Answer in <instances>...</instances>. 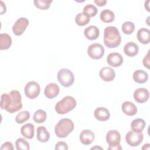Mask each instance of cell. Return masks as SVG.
Here are the masks:
<instances>
[{"label":"cell","instance_id":"obj_10","mask_svg":"<svg viewBox=\"0 0 150 150\" xmlns=\"http://www.w3.org/2000/svg\"><path fill=\"white\" fill-rule=\"evenodd\" d=\"M106 141L109 146L120 145L121 135L120 132L115 129L110 130L106 134Z\"/></svg>","mask_w":150,"mask_h":150},{"label":"cell","instance_id":"obj_33","mask_svg":"<svg viewBox=\"0 0 150 150\" xmlns=\"http://www.w3.org/2000/svg\"><path fill=\"white\" fill-rule=\"evenodd\" d=\"M83 12L88 15L90 18L96 15L97 13V8L93 4H88L83 8Z\"/></svg>","mask_w":150,"mask_h":150},{"label":"cell","instance_id":"obj_6","mask_svg":"<svg viewBox=\"0 0 150 150\" xmlns=\"http://www.w3.org/2000/svg\"><path fill=\"white\" fill-rule=\"evenodd\" d=\"M144 135L142 132L129 131L125 135V141L131 146H138L143 141Z\"/></svg>","mask_w":150,"mask_h":150},{"label":"cell","instance_id":"obj_15","mask_svg":"<svg viewBox=\"0 0 150 150\" xmlns=\"http://www.w3.org/2000/svg\"><path fill=\"white\" fill-rule=\"evenodd\" d=\"M94 138V134L92 131L89 129L83 130L80 134V141L85 145L91 144L93 142Z\"/></svg>","mask_w":150,"mask_h":150},{"label":"cell","instance_id":"obj_11","mask_svg":"<svg viewBox=\"0 0 150 150\" xmlns=\"http://www.w3.org/2000/svg\"><path fill=\"white\" fill-rule=\"evenodd\" d=\"M123 57L122 55L117 52L110 53L107 57V63L114 67L120 66L123 63Z\"/></svg>","mask_w":150,"mask_h":150},{"label":"cell","instance_id":"obj_8","mask_svg":"<svg viewBox=\"0 0 150 150\" xmlns=\"http://www.w3.org/2000/svg\"><path fill=\"white\" fill-rule=\"evenodd\" d=\"M87 53L93 59H100L104 54V48L100 43H93L88 46Z\"/></svg>","mask_w":150,"mask_h":150},{"label":"cell","instance_id":"obj_7","mask_svg":"<svg viewBox=\"0 0 150 150\" xmlns=\"http://www.w3.org/2000/svg\"><path fill=\"white\" fill-rule=\"evenodd\" d=\"M24 91L26 96L30 99L36 98L40 94V87L39 84L34 81L28 82L24 88Z\"/></svg>","mask_w":150,"mask_h":150},{"label":"cell","instance_id":"obj_23","mask_svg":"<svg viewBox=\"0 0 150 150\" xmlns=\"http://www.w3.org/2000/svg\"><path fill=\"white\" fill-rule=\"evenodd\" d=\"M50 138V134L44 126L38 127L37 128V139L39 142H46Z\"/></svg>","mask_w":150,"mask_h":150},{"label":"cell","instance_id":"obj_26","mask_svg":"<svg viewBox=\"0 0 150 150\" xmlns=\"http://www.w3.org/2000/svg\"><path fill=\"white\" fill-rule=\"evenodd\" d=\"M145 121L142 118H136L134 120L131 124V128L132 130L142 132L145 127Z\"/></svg>","mask_w":150,"mask_h":150},{"label":"cell","instance_id":"obj_32","mask_svg":"<svg viewBox=\"0 0 150 150\" xmlns=\"http://www.w3.org/2000/svg\"><path fill=\"white\" fill-rule=\"evenodd\" d=\"M33 2L38 8L41 10H46L50 7L52 0H35Z\"/></svg>","mask_w":150,"mask_h":150},{"label":"cell","instance_id":"obj_36","mask_svg":"<svg viewBox=\"0 0 150 150\" xmlns=\"http://www.w3.org/2000/svg\"><path fill=\"white\" fill-rule=\"evenodd\" d=\"M1 150H5V149L12 150L13 149V146L11 142H6L2 145L1 147Z\"/></svg>","mask_w":150,"mask_h":150},{"label":"cell","instance_id":"obj_16","mask_svg":"<svg viewBox=\"0 0 150 150\" xmlns=\"http://www.w3.org/2000/svg\"><path fill=\"white\" fill-rule=\"evenodd\" d=\"M96 119L100 121H105L110 118V114L109 111L105 107L97 108L94 112Z\"/></svg>","mask_w":150,"mask_h":150},{"label":"cell","instance_id":"obj_12","mask_svg":"<svg viewBox=\"0 0 150 150\" xmlns=\"http://www.w3.org/2000/svg\"><path fill=\"white\" fill-rule=\"evenodd\" d=\"M134 98L138 103H144L148 101L149 93L147 89L145 88H139L136 89L134 92Z\"/></svg>","mask_w":150,"mask_h":150},{"label":"cell","instance_id":"obj_41","mask_svg":"<svg viewBox=\"0 0 150 150\" xmlns=\"http://www.w3.org/2000/svg\"><path fill=\"white\" fill-rule=\"evenodd\" d=\"M149 144H144V146H143V147L142 148V149H149Z\"/></svg>","mask_w":150,"mask_h":150},{"label":"cell","instance_id":"obj_3","mask_svg":"<svg viewBox=\"0 0 150 150\" xmlns=\"http://www.w3.org/2000/svg\"><path fill=\"white\" fill-rule=\"evenodd\" d=\"M76 100L71 96H67L59 101L55 105V111L59 114H65L73 110L76 106Z\"/></svg>","mask_w":150,"mask_h":150},{"label":"cell","instance_id":"obj_2","mask_svg":"<svg viewBox=\"0 0 150 150\" xmlns=\"http://www.w3.org/2000/svg\"><path fill=\"white\" fill-rule=\"evenodd\" d=\"M74 129V123L69 118H62L54 127V132L59 138H65Z\"/></svg>","mask_w":150,"mask_h":150},{"label":"cell","instance_id":"obj_39","mask_svg":"<svg viewBox=\"0 0 150 150\" xmlns=\"http://www.w3.org/2000/svg\"><path fill=\"white\" fill-rule=\"evenodd\" d=\"M122 149V148L120 145H114V146H109L108 148V149L109 150H121Z\"/></svg>","mask_w":150,"mask_h":150},{"label":"cell","instance_id":"obj_22","mask_svg":"<svg viewBox=\"0 0 150 150\" xmlns=\"http://www.w3.org/2000/svg\"><path fill=\"white\" fill-rule=\"evenodd\" d=\"M132 77L136 83L143 84L148 81V74L142 70H137L134 72Z\"/></svg>","mask_w":150,"mask_h":150},{"label":"cell","instance_id":"obj_29","mask_svg":"<svg viewBox=\"0 0 150 150\" xmlns=\"http://www.w3.org/2000/svg\"><path fill=\"white\" fill-rule=\"evenodd\" d=\"M30 113L28 111H22L19 112L15 117V121L18 124H22L30 118Z\"/></svg>","mask_w":150,"mask_h":150},{"label":"cell","instance_id":"obj_18","mask_svg":"<svg viewBox=\"0 0 150 150\" xmlns=\"http://www.w3.org/2000/svg\"><path fill=\"white\" fill-rule=\"evenodd\" d=\"M84 35L87 39L93 40L97 39V38L99 36L100 31L97 26L91 25L87 27L84 29Z\"/></svg>","mask_w":150,"mask_h":150},{"label":"cell","instance_id":"obj_21","mask_svg":"<svg viewBox=\"0 0 150 150\" xmlns=\"http://www.w3.org/2000/svg\"><path fill=\"white\" fill-rule=\"evenodd\" d=\"M21 134L27 139H32L35 135V127L31 123L23 125L21 128Z\"/></svg>","mask_w":150,"mask_h":150},{"label":"cell","instance_id":"obj_40","mask_svg":"<svg viewBox=\"0 0 150 150\" xmlns=\"http://www.w3.org/2000/svg\"><path fill=\"white\" fill-rule=\"evenodd\" d=\"M0 2H1V14L2 15L4 12H6V6L2 1H1Z\"/></svg>","mask_w":150,"mask_h":150},{"label":"cell","instance_id":"obj_28","mask_svg":"<svg viewBox=\"0 0 150 150\" xmlns=\"http://www.w3.org/2000/svg\"><path fill=\"white\" fill-rule=\"evenodd\" d=\"M46 112L42 109H39L35 112L33 116V120L36 123L40 124L46 121Z\"/></svg>","mask_w":150,"mask_h":150},{"label":"cell","instance_id":"obj_37","mask_svg":"<svg viewBox=\"0 0 150 150\" xmlns=\"http://www.w3.org/2000/svg\"><path fill=\"white\" fill-rule=\"evenodd\" d=\"M142 63L145 67H146L148 69H149V52L147 53V54L144 57Z\"/></svg>","mask_w":150,"mask_h":150},{"label":"cell","instance_id":"obj_1","mask_svg":"<svg viewBox=\"0 0 150 150\" xmlns=\"http://www.w3.org/2000/svg\"><path fill=\"white\" fill-rule=\"evenodd\" d=\"M121 41L118 29L113 26L106 27L104 30V43L108 48L118 47Z\"/></svg>","mask_w":150,"mask_h":150},{"label":"cell","instance_id":"obj_31","mask_svg":"<svg viewBox=\"0 0 150 150\" xmlns=\"http://www.w3.org/2000/svg\"><path fill=\"white\" fill-rule=\"evenodd\" d=\"M16 148L18 150H29L30 146L29 142L22 138H19L15 142Z\"/></svg>","mask_w":150,"mask_h":150},{"label":"cell","instance_id":"obj_42","mask_svg":"<svg viewBox=\"0 0 150 150\" xmlns=\"http://www.w3.org/2000/svg\"><path fill=\"white\" fill-rule=\"evenodd\" d=\"M98 149L100 148V149H102V148H101V147H98V146H95V147H93V148H91V149H98Z\"/></svg>","mask_w":150,"mask_h":150},{"label":"cell","instance_id":"obj_14","mask_svg":"<svg viewBox=\"0 0 150 150\" xmlns=\"http://www.w3.org/2000/svg\"><path fill=\"white\" fill-rule=\"evenodd\" d=\"M59 87L54 83H50L48 84L45 88L44 94L45 96L49 99H52L59 94Z\"/></svg>","mask_w":150,"mask_h":150},{"label":"cell","instance_id":"obj_13","mask_svg":"<svg viewBox=\"0 0 150 150\" xmlns=\"http://www.w3.org/2000/svg\"><path fill=\"white\" fill-rule=\"evenodd\" d=\"M99 75L101 79L105 81H111L115 77V72L114 69L109 67H104L100 70Z\"/></svg>","mask_w":150,"mask_h":150},{"label":"cell","instance_id":"obj_5","mask_svg":"<svg viewBox=\"0 0 150 150\" xmlns=\"http://www.w3.org/2000/svg\"><path fill=\"white\" fill-rule=\"evenodd\" d=\"M59 82L64 87L71 86L74 81V76L73 72L68 69H60L57 75Z\"/></svg>","mask_w":150,"mask_h":150},{"label":"cell","instance_id":"obj_35","mask_svg":"<svg viewBox=\"0 0 150 150\" xmlns=\"http://www.w3.org/2000/svg\"><path fill=\"white\" fill-rule=\"evenodd\" d=\"M55 149L56 150H67L68 149V145L64 141H59L55 145Z\"/></svg>","mask_w":150,"mask_h":150},{"label":"cell","instance_id":"obj_4","mask_svg":"<svg viewBox=\"0 0 150 150\" xmlns=\"http://www.w3.org/2000/svg\"><path fill=\"white\" fill-rule=\"evenodd\" d=\"M10 102L6 111L9 113H13L20 110L22 107V97L19 91L12 90L10 93Z\"/></svg>","mask_w":150,"mask_h":150},{"label":"cell","instance_id":"obj_38","mask_svg":"<svg viewBox=\"0 0 150 150\" xmlns=\"http://www.w3.org/2000/svg\"><path fill=\"white\" fill-rule=\"evenodd\" d=\"M94 3L98 6H103L105 5V4L107 3V1L106 0H95Z\"/></svg>","mask_w":150,"mask_h":150},{"label":"cell","instance_id":"obj_25","mask_svg":"<svg viewBox=\"0 0 150 150\" xmlns=\"http://www.w3.org/2000/svg\"><path fill=\"white\" fill-rule=\"evenodd\" d=\"M100 19L104 23H110L114 21L115 18L114 13L110 9H104L100 13Z\"/></svg>","mask_w":150,"mask_h":150},{"label":"cell","instance_id":"obj_20","mask_svg":"<svg viewBox=\"0 0 150 150\" xmlns=\"http://www.w3.org/2000/svg\"><path fill=\"white\" fill-rule=\"evenodd\" d=\"M139 50V47L137 44L134 42H129L126 43L124 47V52L125 54L129 57H134L136 56Z\"/></svg>","mask_w":150,"mask_h":150},{"label":"cell","instance_id":"obj_34","mask_svg":"<svg viewBox=\"0 0 150 150\" xmlns=\"http://www.w3.org/2000/svg\"><path fill=\"white\" fill-rule=\"evenodd\" d=\"M10 102V94L4 93L1 97V108L2 110H5L8 108Z\"/></svg>","mask_w":150,"mask_h":150},{"label":"cell","instance_id":"obj_9","mask_svg":"<svg viewBox=\"0 0 150 150\" xmlns=\"http://www.w3.org/2000/svg\"><path fill=\"white\" fill-rule=\"evenodd\" d=\"M29 25V21L26 18H19L13 24L12 26L13 33L16 36H20L25 30Z\"/></svg>","mask_w":150,"mask_h":150},{"label":"cell","instance_id":"obj_24","mask_svg":"<svg viewBox=\"0 0 150 150\" xmlns=\"http://www.w3.org/2000/svg\"><path fill=\"white\" fill-rule=\"evenodd\" d=\"M12 45L11 36L7 33L0 34V49L6 50L9 49Z\"/></svg>","mask_w":150,"mask_h":150},{"label":"cell","instance_id":"obj_30","mask_svg":"<svg viewBox=\"0 0 150 150\" xmlns=\"http://www.w3.org/2000/svg\"><path fill=\"white\" fill-rule=\"evenodd\" d=\"M121 29L125 34L130 35L135 30V25L133 22L130 21L125 22L122 23Z\"/></svg>","mask_w":150,"mask_h":150},{"label":"cell","instance_id":"obj_27","mask_svg":"<svg viewBox=\"0 0 150 150\" xmlns=\"http://www.w3.org/2000/svg\"><path fill=\"white\" fill-rule=\"evenodd\" d=\"M90 18L84 13L83 12L79 13L75 17L76 23L79 26H84L88 23L90 22Z\"/></svg>","mask_w":150,"mask_h":150},{"label":"cell","instance_id":"obj_17","mask_svg":"<svg viewBox=\"0 0 150 150\" xmlns=\"http://www.w3.org/2000/svg\"><path fill=\"white\" fill-rule=\"evenodd\" d=\"M122 112L127 115L133 116L137 112V108L136 105L131 101H124L121 106Z\"/></svg>","mask_w":150,"mask_h":150},{"label":"cell","instance_id":"obj_19","mask_svg":"<svg viewBox=\"0 0 150 150\" xmlns=\"http://www.w3.org/2000/svg\"><path fill=\"white\" fill-rule=\"evenodd\" d=\"M137 37L138 41L144 45L148 44L150 42V31L146 28H141L137 32Z\"/></svg>","mask_w":150,"mask_h":150}]
</instances>
